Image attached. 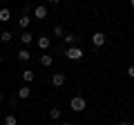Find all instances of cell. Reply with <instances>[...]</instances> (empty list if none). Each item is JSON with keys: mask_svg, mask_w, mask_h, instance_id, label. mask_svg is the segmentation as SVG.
I'll list each match as a JSON object with an SVG mask.
<instances>
[{"mask_svg": "<svg viewBox=\"0 0 134 125\" xmlns=\"http://www.w3.org/2000/svg\"><path fill=\"white\" fill-rule=\"evenodd\" d=\"M0 5H2V0H0Z\"/></svg>", "mask_w": 134, "mask_h": 125, "instance_id": "484cf974", "label": "cell"}, {"mask_svg": "<svg viewBox=\"0 0 134 125\" xmlns=\"http://www.w3.org/2000/svg\"><path fill=\"white\" fill-rule=\"evenodd\" d=\"M60 116H63V110H60V107H52V110H49V118L58 121Z\"/></svg>", "mask_w": 134, "mask_h": 125, "instance_id": "5bb4252c", "label": "cell"}, {"mask_svg": "<svg viewBox=\"0 0 134 125\" xmlns=\"http://www.w3.org/2000/svg\"><path fill=\"white\" fill-rule=\"evenodd\" d=\"M29 22H31V18H29L27 14H23V16H20V18H18V27L23 29V31H27V27H29Z\"/></svg>", "mask_w": 134, "mask_h": 125, "instance_id": "8fae6325", "label": "cell"}, {"mask_svg": "<svg viewBox=\"0 0 134 125\" xmlns=\"http://www.w3.org/2000/svg\"><path fill=\"white\" fill-rule=\"evenodd\" d=\"M36 45H38L40 52H47V49L52 47V38H49V36H38V38H36Z\"/></svg>", "mask_w": 134, "mask_h": 125, "instance_id": "3957f363", "label": "cell"}, {"mask_svg": "<svg viewBox=\"0 0 134 125\" xmlns=\"http://www.w3.org/2000/svg\"><path fill=\"white\" fill-rule=\"evenodd\" d=\"M2 98H5V96H2V92H0V103H2Z\"/></svg>", "mask_w": 134, "mask_h": 125, "instance_id": "cb8c5ba5", "label": "cell"}, {"mask_svg": "<svg viewBox=\"0 0 134 125\" xmlns=\"http://www.w3.org/2000/svg\"><path fill=\"white\" fill-rule=\"evenodd\" d=\"M47 14H49V11H47L45 5H36V7H34V18L43 20V18H47Z\"/></svg>", "mask_w": 134, "mask_h": 125, "instance_id": "ba28073f", "label": "cell"}, {"mask_svg": "<svg viewBox=\"0 0 134 125\" xmlns=\"http://www.w3.org/2000/svg\"><path fill=\"white\" fill-rule=\"evenodd\" d=\"M65 81H67V76H65L63 72H56V74L52 76V85H54V87H63V85H65Z\"/></svg>", "mask_w": 134, "mask_h": 125, "instance_id": "8992f818", "label": "cell"}, {"mask_svg": "<svg viewBox=\"0 0 134 125\" xmlns=\"http://www.w3.org/2000/svg\"><path fill=\"white\" fill-rule=\"evenodd\" d=\"M130 7H132V9H134V0H130Z\"/></svg>", "mask_w": 134, "mask_h": 125, "instance_id": "603a6c76", "label": "cell"}, {"mask_svg": "<svg viewBox=\"0 0 134 125\" xmlns=\"http://www.w3.org/2000/svg\"><path fill=\"white\" fill-rule=\"evenodd\" d=\"M63 38H65V45H67V47H76V45L81 43V36L72 34V31H69V34H65Z\"/></svg>", "mask_w": 134, "mask_h": 125, "instance_id": "5b68a950", "label": "cell"}, {"mask_svg": "<svg viewBox=\"0 0 134 125\" xmlns=\"http://www.w3.org/2000/svg\"><path fill=\"white\" fill-rule=\"evenodd\" d=\"M60 125H74V123H69V121H63V123Z\"/></svg>", "mask_w": 134, "mask_h": 125, "instance_id": "44dd1931", "label": "cell"}, {"mask_svg": "<svg viewBox=\"0 0 134 125\" xmlns=\"http://www.w3.org/2000/svg\"><path fill=\"white\" fill-rule=\"evenodd\" d=\"M2 125H18V118H16L14 114H7L5 121H2Z\"/></svg>", "mask_w": 134, "mask_h": 125, "instance_id": "2e32d148", "label": "cell"}, {"mask_svg": "<svg viewBox=\"0 0 134 125\" xmlns=\"http://www.w3.org/2000/svg\"><path fill=\"white\" fill-rule=\"evenodd\" d=\"M16 58H18L20 62H27L29 58H31V52H29V49H25V47H20V52L16 54Z\"/></svg>", "mask_w": 134, "mask_h": 125, "instance_id": "9c48e42d", "label": "cell"}, {"mask_svg": "<svg viewBox=\"0 0 134 125\" xmlns=\"http://www.w3.org/2000/svg\"><path fill=\"white\" fill-rule=\"evenodd\" d=\"M85 107H87V101L83 96H74L72 101H69V110L76 112V114H78V112H85Z\"/></svg>", "mask_w": 134, "mask_h": 125, "instance_id": "6da1fadb", "label": "cell"}, {"mask_svg": "<svg viewBox=\"0 0 134 125\" xmlns=\"http://www.w3.org/2000/svg\"><path fill=\"white\" fill-rule=\"evenodd\" d=\"M54 36L63 38V36H65V27H63V25H56V27H54Z\"/></svg>", "mask_w": 134, "mask_h": 125, "instance_id": "e0dca14e", "label": "cell"}, {"mask_svg": "<svg viewBox=\"0 0 134 125\" xmlns=\"http://www.w3.org/2000/svg\"><path fill=\"white\" fill-rule=\"evenodd\" d=\"M40 65H43V67H52L54 65V56L52 54H40Z\"/></svg>", "mask_w": 134, "mask_h": 125, "instance_id": "30bf717a", "label": "cell"}, {"mask_svg": "<svg viewBox=\"0 0 134 125\" xmlns=\"http://www.w3.org/2000/svg\"><path fill=\"white\" fill-rule=\"evenodd\" d=\"M0 62H2V54H0Z\"/></svg>", "mask_w": 134, "mask_h": 125, "instance_id": "d4e9b609", "label": "cell"}, {"mask_svg": "<svg viewBox=\"0 0 134 125\" xmlns=\"http://www.w3.org/2000/svg\"><path fill=\"white\" fill-rule=\"evenodd\" d=\"M119 125H130V121H121V123Z\"/></svg>", "mask_w": 134, "mask_h": 125, "instance_id": "7402d4cb", "label": "cell"}, {"mask_svg": "<svg viewBox=\"0 0 134 125\" xmlns=\"http://www.w3.org/2000/svg\"><path fill=\"white\" fill-rule=\"evenodd\" d=\"M34 78H36V74H34V72H31V69H25V72H23V81H25V83H27V85H29V83H31V81H34Z\"/></svg>", "mask_w": 134, "mask_h": 125, "instance_id": "9a60e30c", "label": "cell"}, {"mask_svg": "<svg viewBox=\"0 0 134 125\" xmlns=\"http://www.w3.org/2000/svg\"><path fill=\"white\" fill-rule=\"evenodd\" d=\"M16 96H18V101H27V98L31 96V87H29V85H23L18 92H16Z\"/></svg>", "mask_w": 134, "mask_h": 125, "instance_id": "52a82bcc", "label": "cell"}, {"mask_svg": "<svg viewBox=\"0 0 134 125\" xmlns=\"http://www.w3.org/2000/svg\"><path fill=\"white\" fill-rule=\"evenodd\" d=\"M11 20V11L7 7H0V22H9Z\"/></svg>", "mask_w": 134, "mask_h": 125, "instance_id": "4fadbf2b", "label": "cell"}, {"mask_svg": "<svg viewBox=\"0 0 134 125\" xmlns=\"http://www.w3.org/2000/svg\"><path fill=\"white\" fill-rule=\"evenodd\" d=\"M127 76L134 78V65H130V67H127Z\"/></svg>", "mask_w": 134, "mask_h": 125, "instance_id": "d6986e66", "label": "cell"}, {"mask_svg": "<svg viewBox=\"0 0 134 125\" xmlns=\"http://www.w3.org/2000/svg\"><path fill=\"white\" fill-rule=\"evenodd\" d=\"M105 40H107V36L103 34V31H94V36H92V45H94V47H103Z\"/></svg>", "mask_w": 134, "mask_h": 125, "instance_id": "277c9868", "label": "cell"}, {"mask_svg": "<svg viewBox=\"0 0 134 125\" xmlns=\"http://www.w3.org/2000/svg\"><path fill=\"white\" fill-rule=\"evenodd\" d=\"M34 40H36V38H34L31 31H23V36H20V43H23V45H31Z\"/></svg>", "mask_w": 134, "mask_h": 125, "instance_id": "7c38bea8", "label": "cell"}, {"mask_svg": "<svg viewBox=\"0 0 134 125\" xmlns=\"http://www.w3.org/2000/svg\"><path fill=\"white\" fill-rule=\"evenodd\" d=\"M49 5H58V2H60V0H47Z\"/></svg>", "mask_w": 134, "mask_h": 125, "instance_id": "ffe728a7", "label": "cell"}, {"mask_svg": "<svg viewBox=\"0 0 134 125\" xmlns=\"http://www.w3.org/2000/svg\"><path fill=\"white\" fill-rule=\"evenodd\" d=\"M83 56H85V52H83L78 45H76V47H67L65 49V58H67V60H81Z\"/></svg>", "mask_w": 134, "mask_h": 125, "instance_id": "7a4b0ae2", "label": "cell"}, {"mask_svg": "<svg viewBox=\"0 0 134 125\" xmlns=\"http://www.w3.org/2000/svg\"><path fill=\"white\" fill-rule=\"evenodd\" d=\"M11 38H14V34H11V31H2V34H0V40H2V43H9Z\"/></svg>", "mask_w": 134, "mask_h": 125, "instance_id": "ac0fdd59", "label": "cell"}]
</instances>
